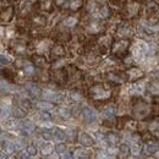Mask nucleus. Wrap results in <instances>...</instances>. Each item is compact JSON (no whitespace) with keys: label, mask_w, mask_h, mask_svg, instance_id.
Listing matches in <instances>:
<instances>
[{"label":"nucleus","mask_w":159,"mask_h":159,"mask_svg":"<svg viewBox=\"0 0 159 159\" xmlns=\"http://www.w3.org/2000/svg\"><path fill=\"white\" fill-rule=\"evenodd\" d=\"M148 53V45L143 41H137L132 48V55L136 60H142L144 55Z\"/></svg>","instance_id":"obj_1"},{"label":"nucleus","mask_w":159,"mask_h":159,"mask_svg":"<svg viewBox=\"0 0 159 159\" xmlns=\"http://www.w3.org/2000/svg\"><path fill=\"white\" fill-rule=\"evenodd\" d=\"M82 116L86 121H93L97 119V113H96L94 109L89 108V106H85L82 109Z\"/></svg>","instance_id":"obj_2"},{"label":"nucleus","mask_w":159,"mask_h":159,"mask_svg":"<svg viewBox=\"0 0 159 159\" xmlns=\"http://www.w3.org/2000/svg\"><path fill=\"white\" fill-rule=\"evenodd\" d=\"M80 143L85 147H91L96 143V141L91 135H88L87 132H82L81 135H80Z\"/></svg>","instance_id":"obj_3"},{"label":"nucleus","mask_w":159,"mask_h":159,"mask_svg":"<svg viewBox=\"0 0 159 159\" xmlns=\"http://www.w3.org/2000/svg\"><path fill=\"white\" fill-rule=\"evenodd\" d=\"M159 151V144L155 143V142H150V143H147L146 147H144V152L147 154H154Z\"/></svg>","instance_id":"obj_4"},{"label":"nucleus","mask_w":159,"mask_h":159,"mask_svg":"<svg viewBox=\"0 0 159 159\" xmlns=\"http://www.w3.org/2000/svg\"><path fill=\"white\" fill-rule=\"evenodd\" d=\"M34 128H36V126H34V124L31 123V121H23V123H22V131H23L26 135H29L31 132H33Z\"/></svg>","instance_id":"obj_5"},{"label":"nucleus","mask_w":159,"mask_h":159,"mask_svg":"<svg viewBox=\"0 0 159 159\" xmlns=\"http://www.w3.org/2000/svg\"><path fill=\"white\" fill-rule=\"evenodd\" d=\"M115 114H116V109H115V106H113V105H108V106L104 109V110H103L104 117H108V119L114 117Z\"/></svg>","instance_id":"obj_6"},{"label":"nucleus","mask_w":159,"mask_h":159,"mask_svg":"<svg viewBox=\"0 0 159 159\" xmlns=\"http://www.w3.org/2000/svg\"><path fill=\"white\" fill-rule=\"evenodd\" d=\"M93 97L94 98H108L109 97V92H104L101 87H96L93 88Z\"/></svg>","instance_id":"obj_7"},{"label":"nucleus","mask_w":159,"mask_h":159,"mask_svg":"<svg viewBox=\"0 0 159 159\" xmlns=\"http://www.w3.org/2000/svg\"><path fill=\"white\" fill-rule=\"evenodd\" d=\"M26 89H28V91L31 92L32 96H39V94L42 93V91H41V89H39L34 83H27V85H26Z\"/></svg>","instance_id":"obj_8"},{"label":"nucleus","mask_w":159,"mask_h":159,"mask_svg":"<svg viewBox=\"0 0 159 159\" xmlns=\"http://www.w3.org/2000/svg\"><path fill=\"white\" fill-rule=\"evenodd\" d=\"M143 91H144V83L143 82H137L132 87V92L135 94H142Z\"/></svg>","instance_id":"obj_9"},{"label":"nucleus","mask_w":159,"mask_h":159,"mask_svg":"<svg viewBox=\"0 0 159 159\" xmlns=\"http://www.w3.org/2000/svg\"><path fill=\"white\" fill-rule=\"evenodd\" d=\"M54 137H55V140H58V141H64L65 138H66V133L63 131V130H60V128H55V131H54Z\"/></svg>","instance_id":"obj_10"},{"label":"nucleus","mask_w":159,"mask_h":159,"mask_svg":"<svg viewBox=\"0 0 159 159\" xmlns=\"http://www.w3.org/2000/svg\"><path fill=\"white\" fill-rule=\"evenodd\" d=\"M15 143L14 142H10V141H5V144H4V150L6 153H14L15 152Z\"/></svg>","instance_id":"obj_11"},{"label":"nucleus","mask_w":159,"mask_h":159,"mask_svg":"<svg viewBox=\"0 0 159 159\" xmlns=\"http://www.w3.org/2000/svg\"><path fill=\"white\" fill-rule=\"evenodd\" d=\"M148 113V108L143 104H140L136 108V114H138V116H144Z\"/></svg>","instance_id":"obj_12"},{"label":"nucleus","mask_w":159,"mask_h":159,"mask_svg":"<svg viewBox=\"0 0 159 159\" xmlns=\"http://www.w3.org/2000/svg\"><path fill=\"white\" fill-rule=\"evenodd\" d=\"M106 140L109 141V143L115 144V143H117V142H119V136H117V133L109 132V133L106 135Z\"/></svg>","instance_id":"obj_13"},{"label":"nucleus","mask_w":159,"mask_h":159,"mask_svg":"<svg viewBox=\"0 0 159 159\" xmlns=\"http://www.w3.org/2000/svg\"><path fill=\"white\" fill-rule=\"evenodd\" d=\"M42 97L44 99H48V101H55L56 94L54 92H52V91H43L42 92Z\"/></svg>","instance_id":"obj_14"},{"label":"nucleus","mask_w":159,"mask_h":159,"mask_svg":"<svg viewBox=\"0 0 159 159\" xmlns=\"http://www.w3.org/2000/svg\"><path fill=\"white\" fill-rule=\"evenodd\" d=\"M58 114L60 115L61 117H64V119H69L70 117V110H69L67 108H59L58 109Z\"/></svg>","instance_id":"obj_15"},{"label":"nucleus","mask_w":159,"mask_h":159,"mask_svg":"<svg viewBox=\"0 0 159 159\" xmlns=\"http://www.w3.org/2000/svg\"><path fill=\"white\" fill-rule=\"evenodd\" d=\"M37 106L39 109H42V110H52L53 109V104H50L49 102H39Z\"/></svg>","instance_id":"obj_16"},{"label":"nucleus","mask_w":159,"mask_h":159,"mask_svg":"<svg viewBox=\"0 0 159 159\" xmlns=\"http://www.w3.org/2000/svg\"><path fill=\"white\" fill-rule=\"evenodd\" d=\"M52 152H53V144H50V143H45V144L42 146V153H43L44 155H47V154H49V153H52Z\"/></svg>","instance_id":"obj_17"},{"label":"nucleus","mask_w":159,"mask_h":159,"mask_svg":"<svg viewBox=\"0 0 159 159\" xmlns=\"http://www.w3.org/2000/svg\"><path fill=\"white\" fill-rule=\"evenodd\" d=\"M88 152L87 151H85V150H76L75 151V153H74V157L75 158H86V157H88V154H87Z\"/></svg>","instance_id":"obj_18"},{"label":"nucleus","mask_w":159,"mask_h":159,"mask_svg":"<svg viewBox=\"0 0 159 159\" xmlns=\"http://www.w3.org/2000/svg\"><path fill=\"white\" fill-rule=\"evenodd\" d=\"M14 115H15L17 119H22V117H25L26 113H25L23 109H21V108H16V109H14Z\"/></svg>","instance_id":"obj_19"},{"label":"nucleus","mask_w":159,"mask_h":159,"mask_svg":"<svg viewBox=\"0 0 159 159\" xmlns=\"http://www.w3.org/2000/svg\"><path fill=\"white\" fill-rule=\"evenodd\" d=\"M128 75H130L131 78H137L142 75V72H141V70H138V69H132V70L128 71Z\"/></svg>","instance_id":"obj_20"},{"label":"nucleus","mask_w":159,"mask_h":159,"mask_svg":"<svg viewBox=\"0 0 159 159\" xmlns=\"http://www.w3.org/2000/svg\"><path fill=\"white\" fill-rule=\"evenodd\" d=\"M76 23H77V20H76L75 17H69V18L65 20V22H64V25L67 26V27H72V26H75Z\"/></svg>","instance_id":"obj_21"},{"label":"nucleus","mask_w":159,"mask_h":159,"mask_svg":"<svg viewBox=\"0 0 159 159\" xmlns=\"http://www.w3.org/2000/svg\"><path fill=\"white\" fill-rule=\"evenodd\" d=\"M130 152H131L133 155L140 154V152H141V146H140V144H132L131 148H130Z\"/></svg>","instance_id":"obj_22"},{"label":"nucleus","mask_w":159,"mask_h":159,"mask_svg":"<svg viewBox=\"0 0 159 159\" xmlns=\"http://www.w3.org/2000/svg\"><path fill=\"white\" fill-rule=\"evenodd\" d=\"M81 5H82V1H81V0H71V3H70V7H71L72 10H77Z\"/></svg>","instance_id":"obj_23"},{"label":"nucleus","mask_w":159,"mask_h":159,"mask_svg":"<svg viewBox=\"0 0 159 159\" xmlns=\"http://www.w3.org/2000/svg\"><path fill=\"white\" fill-rule=\"evenodd\" d=\"M55 151H56V153H59V154H63V153H65V151H66V147H65V144H63V143H59V144L55 146Z\"/></svg>","instance_id":"obj_24"},{"label":"nucleus","mask_w":159,"mask_h":159,"mask_svg":"<svg viewBox=\"0 0 159 159\" xmlns=\"http://www.w3.org/2000/svg\"><path fill=\"white\" fill-rule=\"evenodd\" d=\"M26 152H27V154H28L29 157H31V155H36V154H37V148H36L34 146H28Z\"/></svg>","instance_id":"obj_25"},{"label":"nucleus","mask_w":159,"mask_h":159,"mask_svg":"<svg viewBox=\"0 0 159 159\" xmlns=\"http://www.w3.org/2000/svg\"><path fill=\"white\" fill-rule=\"evenodd\" d=\"M10 114H11V109H10L9 106H6V108H4L3 109V110H1V116L3 117H9L10 116Z\"/></svg>","instance_id":"obj_26"},{"label":"nucleus","mask_w":159,"mask_h":159,"mask_svg":"<svg viewBox=\"0 0 159 159\" xmlns=\"http://www.w3.org/2000/svg\"><path fill=\"white\" fill-rule=\"evenodd\" d=\"M70 98L75 102H80L81 101V94H78L76 92H72V93H70Z\"/></svg>","instance_id":"obj_27"},{"label":"nucleus","mask_w":159,"mask_h":159,"mask_svg":"<svg viewBox=\"0 0 159 159\" xmlns=\"http://www.w3.org/2000/svg\"><path fill=\"white\" fill-rule=\"evenodd\" d=\"M34 72V69H33V66H31V65H27L26 67H25V74L26 75H32Z\"/></svg>","instance_id":"obj_28"},{"label":"nucleus","mask_w":159,"mask_h":159,"mask_svg":"<svg viewBox=\"0 0 159 159\" xmlns=\"http://www.w3.org/2000/svg\"><path fill=\"white\" fill-rule=\"evenodd\" d=\"M151 92L152 93H159V83H152L151 86Z\"/></svg>","instance_id":"obj_29"},{"label":"nucleus","mask_w":159,"mask_h":159,"mask_svg":"<svg viewBox=\"0 0 159 159\" xmlns=\"http://www.w3.org/2000/svg\"><path fill=\"white\" fill-rule=\"evenodd\" d=\"M120 152H121L124 155H127V153L130 152V148H128V146L124 144V146H121V147H120Z\"/></svg>","instance_id":"obj_30"},{"label":"nucleus","mask_w":159,"mask_h":159,"mask_svg":"<svg viewBox=\"0 0 159 159\" xmlns=\"http://www.w3.org/2000/svg\"><path fill=\"white\" fill-rule=\"evenodd\" d=\"M6 126H7L9 128H11V130H12V128H16V127H17V123H16V121H14V120H9Z\"/></svg>","instance_id":"obj_31"},{"label":"nucleus","mask_w":159,"mask_h":159,"mask_svg":"<svg viewBox=\"0 0 159 159\" xmlns=\"http://www.w3.org/2000/svg\"><path fill=\"white\" fill-rule=\"evenodd\" d=\"M54 136V133L52 135V132L50 131H48V130H45L44 132H43V137L45 138V140H50V138Z\"/></svg>","instance_id":"obj_32"},{"label":"nucleus","mask_w":159,"mask_h":159,"mask_svg":"<svg viewBox=\"0 0 159 159\" xmlns=\"http://www.w3.org/2000/svg\"><path fill=\"white\" fill-rule=\"evenodd\" d=\"M64 99H65V94H63V93H58L56 97H55V101L56 102H63Z\"/></svg>","instance_id":"obj_33"},{"label":"nucleus","mask_w":159,"mask_h":159,"mask_svg":"<svg viewBox=\"0 0 159 159\" xmlns=\"http://www.w3.org/2000/svg\"><path fill=\"white\" fill-rule=\"evenodd\" d=\"M151 131H159V124L158 123H154V124H152L151 125Z\"/></svg>","instance_id":"obj_34"},{"label":"nucleus","mask_w":159,"mask_h":159,"mask_svg":"<svg viewBox=\"0 0 159 159\" xmlns=\"http://www.w3.org/2000/svg\"><path fill=\"white\" fill-rule=\"evenodd\" d=\"M132 6H133V7H130V12L135 15V14L137 12V10H138V5H137V4H133Z\"/></svg>","instance_id":"obj_35"},{"label":"nucleus","mask_w":159,"mask_h":159,"mask_svg":"<svg viewBox=\"0 0 159 159\" xmlns=\"http://www.w3.org/2000/svg\"><path fill=\"white\" fill-rule=\"evenodd\" d=\"M7 87H9V83L6 81H0V88L1 89H7Z\"/></svg>","instance_id":"obj_36"},{"label":"nucleus","mask_w":159,"mask_h":159,"mask_svg":"<svg viewBox=\"0 0 159 159\" xmlns=\"http://www.w3.org/2000/svg\"><path fill=\"white\" fill-rule=\"evenodd\" d=\"M101 16H102V17H106V16H108V9H106V7H103V9H102Z\"/></svg>","instance_id":"obj_37"},{"label":"nucleus","mask_w":159,"mask_h":159,"mask_svg":"<svg viewBox=\"0 0 159 159\" xmlns=\"http://www.w3.org/2000/svg\"><path fill=\"white\" fill-rule=\"evenodd\" d=\"M54 53H55V54H60V55H61V54L64 53V50H63V48L58 47V48H55V49H54Z\"/></svg>","instance_id":"obj_38"},{"label":"nucleus","mask_w":159,"mask_h":159,"mask_svg":"<svg viewBox=\"0 0 159 159\" xmlns=\"http://www.w3.org/2000/svg\"><path fill=\"white\" fill-rule=\"evenodd\" d=\"M10 14H11V9H9L7 11L5 12V16L3 15V18H4V20H9V18H10V16H9V15H10Z\"/></svg>","instance_id":"obj_39"},{"label":"nucleus","mask_w":159,"mask_h":159,"mask_svg":"<svg viewBox=\"0 0 159 159\" xmlns=\"http://www.w3.org/2000/svg\"><path fill=\"white\" fill-rule=\"evenodd\" d=\"M6 138H7V135L5 132L0 133V142H1V141H6Z\"/></svg>","instance_id":"obj_40"},{"label":"nucleus","mask_w":159,"mask_h":159,"mask_svg":"<svg viewBox=\"0 0 159 159\" xmlns=\"http://www.w3.org/2000/svg\"><path fill=\"white\" fill-rule=\"evenodd\" d=\"M109 153H110L112 155H114V154H116L117 153V150H115V148H109V151H108Z\"/></svg>","instance_id":"obj_41"},{"label":"nucleus","mask_w":159,"mask_h":159,"mask_svg":"<svg viewBox=\"0 0 159 159\" xmlns=\"http://www.w3.org/2000/svg\"><path fill=\"white\" fill-rule=\"evenodd\" d=\"M41 117L43 119V120H49V115L47 113H42L41 114Z\"/></svg>","instance_id":"obj_42"},{"label":"nucleus","mask_w":159,"mask_h":159,"mask_svg":"<svg viewBox=\"0 0 159 159\" xmlns=\"http://www.w3.org/2000/svg\"><path fill=\"white\" fill-rule=\"evenodd\" d=\"M22 104H23L26 108H29V102H28V101H22Z\"/></svg>","instance_id":"obj_43"},{"label":"nucleus","mask_w":159,"mask_h":159,"mask_svg":"<svg viewBox=\"0 0 159 159\" xmlns=\"http://www.w3.org/2000/svg\"><path fill=\"white\" fill-rule=\"evenodd\" d=\"M0 61H1V63H7V59H5V58H3V56H0Z\"/></svg>","instance_id":"obj_44"},{"label":"nucleus","mask_w":159,"mask_h":159,"mask_svg":"<svg viewBox=\"0 0 159 159\" xmlns=\"http://www.w3.org/2000/svg\"><path fill=\"white\" fill-rule=\"evenodd\" d=\"M153 76H155V77H159V70H155V71L153 72Z\"/></svg>","instance_id":"obj_45"},{"label":"nucleus","mask_w":159,"mask_h":159,"mask_svg":"<svg viewBox=\"0 0 159 159\" xmlns=\"http://www.w3.org/2000/svg\"><path fill=\"white\" fill-rule=\"evenodd\" d=\"M3 36H4V28L0 27V37H3Z\"/></svg>","instance_id":"obj_46"},{"label":"nucleus","mask_w":159,"mask_h":159,"mask_svg":"<svg viewBox=\"0 0 159 159\" xmlns=\"http://www.w3.org/2000/svg\"><path fill=\"white\" fill-rule=\"evenodd\" d=\"M61 3H64V0H58V4H61Z\"/></svg>","instance_id":"obj_47"},{"label":"nucleus","mask_w":159,"mask_h":159,"mask_svg":"<svg viewBox=\"0 0 159 159\" xmlns=\"http://www.w3.org/2000/svg\"><path fill=\"white\" fill-rule=\"evenodd\" d=\"M5 157H6L5 154H0V158H5Z\"/></svg>","instance_id":"obj_48"},{"label":"nucleus","mask_w":159,"mask_h":159,"mask_svg":"<svg viewBox=\"0 0 159 159\" xmlns=\"http://www.w3.org/2000/svg\"><path fill=\"white\" fill-rule=\"evenodd\" d=\"M0 114H1V112H0Z\"/></svg>","instance_id":"obj_49"}]
</instances>
